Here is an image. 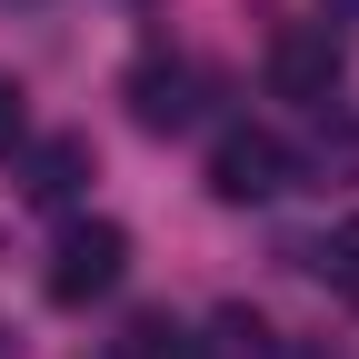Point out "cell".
I'll return each mask as SVG.
<instances>
[{"label": "cell", "mask_w": 359, "mask_h": 359, "mask_svg": "<svg viewBox=\"0 0 359 359\" xmlns=\"http://www.w3.org/2000/svg\"><path fill=\"white\" fill-rule=\"evenodd\" d=\"M20 130H30V110H20V80H0V150H20Z\"/></svg>", "instance_id": "9"}, {"label": "cell", "mask_w": 359, "mask_h": 359, "mask_svg": "<svg viewBox=\"0 0 359 359\" xmlns=\"http://www.w3.org/2000/svg\"><path fill=\"white\" fill-rule=\"evenodd\" d=\"M120 280H130V230H120V219H70V230L50 240V269H40V290H50L60 309L110 299Z\"/></svg>", "instance_id": "1"}, {"label": "cell", "mask_w": 359, "mask_h": 359, "mask_svg": "<svg viewBox=\"0 0 359 359\" xmlns=\"http://www.w3.org/2000/svg\"><path fill=\"white\" fill-rule=\"evenodd\" d=\"M90 170H100V160H90V140H80V130H60V140H40V150H30L20 190H30L40 210H60V200H80V180H90Z\"/></svg>", "instance_id": "5"}, {"label": "cell", "mask_w": 359, "mask_h": 359, "mask_svg": "<svg viewBox=\"0 0 359 359\" xmlns=\"http://www.w3.org/2000/svg\"><path fill=\"white\" fill-rule=\"evenodd\" d=\"M330 20H359V0H330Z\"/></svg>", "instance_id": "10"}, {"label": "cell", "mask_w": 359, "mask_h": 359, "mask_svg": "<svg viewBox=\"0 0 359 359\" xmlns=\"http://www.w3.org/2000/svg\"><path fill=\"white\" fill-rule=\"evenodd\" d=\"M299 180V160H290V140L280 130H219L210 140V200H230V210H259V200H280Z\"/></svg>", "instance_id": "2"}, {"label": "cell", "mask_w": 359, "mask_h": 359, "mask_svg": "<svg viewBox=\"0 0 359 359\" xmlns=\"http://www.w3.org/2000/svg\"><path fill=\"white\" fill-rule=\"evenodd\" d=\"M210 359H280V330H269L250 299H230V309L210 320Z\"/></svg>", "instance_id": "6"}, {"label": "cell", "mask_w": 359, "mask_h": 359, "mask_svg": "<svg viewBox=\"0 0 359 359\" xmlns=\"http://www.w3.org/2000/svg\"><path fill=\"white\" fill-rule=\"evenodd\" d=\"M269 90L330 110V90H339V30H330V20H290L280 40H269Z\"/></svg>", "instance_id": "3"}, {"label": "cell", "mask_w": 359, "mask_h": 359, "mask_svg": "<svg viewBox=\"0 0 359 359\" xmlns=\"http://www.w3.org/2000/svg\"><path fill=\"white\" fill-rule=\"evenodd\" d=\"M320 269H330V280H339V290L359 299V219H349V230H339V240L320 250Z\"/></svg>", "instance_id": "8"}, {"label": "cell", "mask_w": 359, "mask_h": 359, "mask_svg": "<svg viewBox=\"0 0 359 359\" xmlns=\"http://www.w3.org/2000/svg\"><path fill=\"white\" fill-rule=\"evenodd\" d=\"M120 100H130V120H140V130H190V120H200V70L150 50L140 70L120 80Z\"/></svg>", "instance_id": "4"}, {"label": "cell", "mask_w": 359, "mask_h": 359, "mask_svg": "<svg viewBox=\"0 0 359 359\" xmlns=\"http://www.w3.org/2000/svg\"><path fill=\"white\" fill-rule=\"evenodd\" d=\"M120 359H190V330H180L170 309H140V320L120 330Z\"/></svg>", "instance_id": "7"}]
</instances>
